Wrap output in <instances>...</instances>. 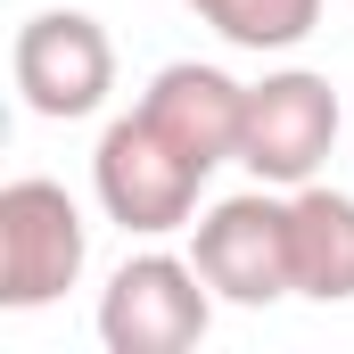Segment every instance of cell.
Here are the masks:
<instances>
[{
    "mask_svg": "<svg viewBox=\"0 0 354 354\" xmlns=\"http://www.w3.org/2000/svg\"><path fill=\"white\" fill-rule=\"evenodd\" d=\"M288 264H297V297L313 305H346L354 297V198L346 189H288Z\"/></svg>",
    "mask_w": 354,
    "mask_h": 354,
    "instance_id": "ba28073f",
    "label": "cell"
},
{
    "mask_svg": "<svg viewBox=\"0 0 354 354\" xmlns=\"http://www.w3.org/2000/svg\"><path fill=\"white\" fill-rule=\"evenodd\" d=\"M91 256V223L83 206L66 198V181H8L0 189V305L8 313H33V305H58Z\"/></svg>",
    "mask_w": 354,
    "mask_h": 354,
    "instance_id": "7a4b0ae2",
    "label": "cell"
},
{
    "mask_svg": "<svg viewBox=\"0 0 354 354\" xmlns=\"http://www.w3.org/2000/svg\"><path fill=\"white\" fill-rule=\"evenodd\" d=\"M91 189H99L107 223H124V231H140V239H165V231H181V223L198 214L206 165H189L174 140L132 107V115H115V124L99 132V149H91Z\"/></svg>",
    "mask_w": 354,
    "mask_h": 354,
    "instance_id": "6da1fadb",
    "label": "cell"
},
{
    "mask_svg": "<svg viewBox=\"0 0 354 354\" xmlns=\"http://www.w3.org/2000/svg\"><path fill=\"white\" fill-rule=\"evenodd\" d=\"M231 50H297L322 25V0H189Z\"/></svg>",
    "mask_w": 354,
    "mask_h": 354,
    "instance_id": "9c48e42d",
    "label": "cell"
},
{
    "mask_svg": "<svg viewBox=\"0 0 354 354\" xmlns=\"http://www.w3.org/2000/svg\"><path fill=\"white\" fill-rule=\"evenodd\" d=\"M214 330V288L206 272L149 248V256H124L115 280L99 288V346L107 354H181Z\"/></svg>",
    "mask_w": 354,
    "mask_h": 354,
    "instance_id": "277c9868",
    "label": "cell"
},
{
    "mask_svg": "<svg viewBox=\"0 0 354 354\" xmlns=\"http://www.w3.org/2000/svg\"><path fill=\"white\" fill-rule=\"evenodd\" d=\"M338 149V91L313 66H280L264 83H248V132H239V165L272 189H305L322 174V157Z\"/></svg>",
    "mask_w": 354,
    "mask_h": 354,
    "instance_id": "8992f818",
    "label": "cell"
},
{
    "mask_svg": "<svg viewBox=\"0 0 354 354\" xmlns=\"http://www.w3.org/2000/svg\"><path fill=\"white\" fill-rule=\"evenodd\" d=\"M8 75H17L25 107L41 124H83L115 91V41H107V25L91 8H41V17L17 25Z\"/></svg>",
    "mask_w": 354,
    "mask_h": 354,
    "instance_id": "5b68a950",
    "label": "cell"
},
{
    "mask_svg": "<svg viewBox=\"0 0 354 354\" xmlns=\"http://www.w3.org/2000/svg\"><path fill=\"white\" fill-rule=\"evenodd\" d=\"M189 264L206 272V288L223 305H280L297 297V264H288V198H272V181L214 198L189 223Z\"/></svg>",
    "mask_w": 354,
    "mask_h": 354,
    "instance_id": "3957f363",
    "label": "cell"
},
{
    "mask_svg": "<svg viewBox=\"0 0 354 354\" xmlns=\"http://www.w3.org/2000/svg\"><path fill=\"white\" fill-rule=\"evenodd\" d=\"M140 115L174 140L189 165H231L239 157V132H248V83H231L223 66H198V58H174L157 66L149 91H140Z\"/></svg>",
    "mask_w": 354,
    "mask_h": 354,
    "instance_id": "52a82bcc",
    "label": "cell"
}]
</instances>
